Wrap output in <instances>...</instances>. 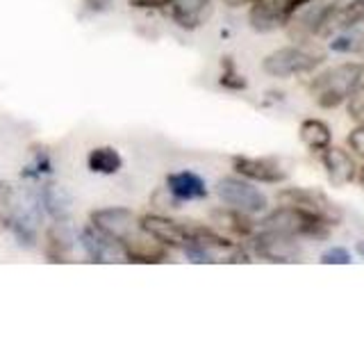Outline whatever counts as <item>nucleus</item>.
Instances as JSON below:
<instances>
[{"label": "nucleus", "instance_id": "nucleus-22", "mask_svg": "<svg viewBox=\"0 0 364 342\" xmlns=\"http://www.w3.org/2000/svg\"><path fill=\"white\" fill-rule=\"evenodd\" d=\"M360 19H364V0H350L346 5H339L333 11V16L328 19L318 37H333L341 28H346L353 21H360Z\"/></svg>", "mask_w": 364, "mask_h": 342}, {"label": "nucleus", "instance_id": "nucleus-11", "mask_svg": "<svg viewBox=\"0 0 364 342\" xmlns=\"http://www.w3.org/2000/svg\"><path fill=\"white\" fill-rule=\"evenodd\" d=\"M80 244H82L85 254L91 262H121L125 260L123 256V247L117 242V239L107 237L105 233H100L94 226H85L80 231Z\"/></svg>", "mask_w": 364, "mask_h": 342}, {"label": "nucleus", "instance_id": "nucleus-4", "mask_svg": "<svg viewBox=\"0 0 364 342\" xmlns=\"http://www.w3.org/2000/svg\"><path fill=\"white\" fill-rule=\"evenodd\" d=\"M323 62L321 53H314L305 46H284V48L273 51L262 62V71L271 78H291L312 73L314 68Z\"/></svg>", "mask_w": 364, "mask_h": 342}, {"label": "nucleus", "instance_id": "nucleus-30", "mask_svg": "<svg viewBox=\"0 0 364 342\" xmlns=\"http://www.w3.org/2000/svg\"><path fill=\"white\" fill-rule=\"evenodd\" d=\"M360 178H362V185H364V167L360 169Z\"/></svg>", "mask_w": 364, "mask_h": 342}, {"label": "nucleus", "instance_id": "nucleus-24", "mask_svg": "<svg viewBox=\"0 0 364 342\" xmlns=\"http://www.w3.org/2000/svg\"><path fill=\"white\" fill-rule=\"evenodd\" d=\"M321 262H323V265H348L350 254L346 249H341V247H333V249L323 251Z\"/></svg>", "mask_w": 364, "mask_h": 342}, {"label": "nucleus", "instance_id": "nucleus-15", "mask_svg": "<svg viewBox=\"0 0 364 342\" xmlns=\"http://www.w3.org/2000/svg\"><path fill=\"white\" fill-rule=\"evenodd\" d=\"M73 233L66 226V222L48 224V228H46V258L50 262H57V265L68 262L73 254Z\"/></svg>", "mask_w": 364, "mask_h": 342}, {"label": "nucleus", "instance_id": "nucleus-10", "mask_svg": "<svg viewBox=\"0 0 364 342\" xmlns=\"http://www.w3.org/2000/svg\"><path fill=\"white\" fill-rule=\"evenodd\" d=\"M232 169L237 176H242L250 182H267V185H278L287 174L284 169L273 162L271 157H248V155H235L232 157Z\"/></svg>", "mask_w": 364, "mask_h": 342}, {"label": "nucleus", "instance_id": "nucleus-2", "mask_svg": "<svg viewBox=\"0 0 364 342\" xmlns=\"http://www.w3.org/2000/svg\"><path fill=\"white\" fill-rule=\"evenodd\" d=\"M259 224H262V228L278 231V233L291 235V237L323 239L330 233V226L323 219H318V217L305 212L301 208H294V205H278L276 210L267 212V217Z\"/></svg>", "mask_w": 364, "mask_h": 342}, {"label": "nucleus", "instance_id": "nucleus-7", "mask_svg": "<svg viewBox=\"0 0 364 342\" xmlns=\"http://www.w3.org/2000/svg\"><path fill=\"white\" fill-rule=\"evenodd\" d=\"M89 224L98 228L100 233H105L107 237L117 239V242H125L132 235L141 233L139 228V217H136L130 208H98L89 214Z\"/></svg>", "mask_w": 364, "mask_h": 342}, {"label": "nucleus", "instance_id": "nucleus-29", "mask_svg": "<svg viewBox=\"0 0 364 342\" xmlns=\"http://www.w3.org/2000/svg\"><path fill=\"white\" fill-rule=\"evenodd\" d=\"M355 251H358V254L364 258V242H358V247H355Z\"/></svg>", "mask_w": 364, "mask_h": 342}, {"label": "nucleus", "instance_id": "nucleus-26", "mask_svg": "<svg viewBox=\"0 0 364 342\" xmlns=\"http://www.w3.org/2000/svg\"><path fill=\"white\" fill-rule=\"evenodd\" d=\"M128 3L134 9H162L168 7L171 0H128Z\"/></svg>", "mask_w": 364, "mask_h": 342}, {"label": "nucleus", "instance_id": "nucleus-17", "mask_svg": "<svg viewBox=\"0 0 364 342\" xmlns=\"http://www.w3.org/2000/svg\"><path fill=\"white\" fill-rule=\"evenodd\" d=\"M166 190L173 194L180 203L198 201L208 197V185H205V180L198 174H193V171H173V174H168Z\"/></svg>", "mask_w": 364, "mask_h": 342}, {"label": "nucleus", "instance_id": "nucleus-12", "mask_svg": "<svg viewBox=\"0 0 364 342\" xmlns=\"http://www.w3.org/2000/svg\"><path fill=\"white\" fill-rule=\"evenodd\" d=\"M123 247V256L128 262H134V265H159V262H166L171 256V249H166L164 244H159L157 239H153L151 235L144 237L136 233L130 239L121 242Z\"/></svg>", "mask_w": 364, "mask_h": 342}, {"label": "nucleus", "instance_id": "nucleus-9", "mask_svg": "<svg viewBox=\"0 0 364 342\" xmlns=\"http://www.w3.org/2000/svg\"><path fill=\"white\" fill-rule=\"evenodd\" d=\"M139 228H141V233L151 235L153 239H157V242L164 244L166 249L182 251V247L189 242L187 222H176V219H171V217L159 214V212L141 214Z\"/></svg>", "mask_w": 364, "mask_h": 342}, {"label": "nucleus", "instance_id": "nucleus-14", "mask_svg": "<svg viewBox=\"0 0 364 342\" xmlns=\"http://www.w3.org/2000/svg\"><path fill=\"white\" fill-rule=\"evenodd\" d=\"M171 19L178 28L193 32L208 21L212 11V0H171Z\"/></svg>", "mask_w": 364, "mask_h": 342}, {"label": "nucleus", "instance_id": "nucleus-1", "mask_svg": "<svg viewBox=\"0 0 364 342\" xmlns=\"http://www.w3.org/2000/svg\"><path fill=\"white\" fill-rule=\"evenodd\" d=\"M364 80V66L358 62H346L330 66L328 71L316 76L310 83V94L316 100V105L333 110L341 103H346Z\"/></svg>", "mask_w": 364, "mask_h": 342}, {"label": "nucleus", "instance_id": "nucleus-27", "mask_svg": "<svg viewBox=\"0 0 364 342\" xmlns=\"http://www.w3.org/2000/svg\"><path fill=\"white\" fill-rule=\"evenodd\" d=\"M85 5L91 11H107L109 5H112V0H85Z\"/></svg>", "mask_w": 364, "mask_h": 342}, {"label": "nucleus", "instance_id": "nucleus-8", "mask_svg": "<svg viewBox=\"0 0 364 342\" xmlns=\"http://www.w3.org/2000/svg\"><path fill=\"white\" fill-rule=\"evenodd\" d=\"M278 203L280 205H294V208H301L305 212H310L318 219H323L328 226H333L341 219V212L337 205L323 197L321 192L314 190H303V187H287L278 192Z\"/></svg>", "mask_w": 364, "mask_h": 342}, {"label": "nucleus", "instance_id": "nucleus-5", "mask_svg": "<svg viewBox=\"0 0 364 342\" xmlns=\"http://www.w3.org/2000/svg\"><path fill=\"white\" fill-rule=\"evenodd\" d=\"M216 197L223 201L228 208H235L239 212L246 214H259L269 208V199L267 194L257 190L253 182L242 178V176H225L216 182Z\"/></svg>", "mask_w": 364, "mask_h": 342}, {"label": "nucleus", "instance_id": "nucleus-16", "mask_svg": "<svg viewBox=\"0 0 364 342\" xmlns=\"http://www.w3.org/2000/svg\"><path fill=\"white\" fill-rule=\"evenodd\" d=\"M210 222L216 231H225L235 237H244L248 239L250 235L255 233V222L250 219V214L246 212H239L235 208H216L210 212Z\"/></svg>", "mask_w": 364, "mask_h": 342}, {"label": "nucleus", "instance_id": "nucleus-25", "mask_svg": "<svg viewBox=\"0 0 364 342\" xmlns=\"http://www.w3.org/2000/svg\"><path fill=\"white\" fill-rule=\"evenodd\" d=\"M348 144H350L353 151L364 157V123H360L358 128L348 135Z\"/></svg>", "mask_w": 364, "mask_h": 342}, {"label": "nucleus", "instance_id": "nucleus-3", "mask_svg": "<svg viewBox=\"0 0 364 342\" xmlns=\"http://www.w3.org/2000/svg\"><path fill=\"white\" fill-rule=\"evenodd\" d=\"M341 5V0H301V5L291 11L287 19V32L294 41H307L318 37L333 16V11Z\"/></svg>", "mask_w": 364, "mask_h": 342}, {"label": "nucleus", "instance_id": "nucleus-23", "mask_svg": "<svg viewBox=\"0 0 364 342\" xmlns=\"http://www.w3.org/2000/svg\"><path fill=\"white\" fill-rule=\"evenodd\" d=\"M219 83L225 87V89H232V91H242L246 89V80L235 71V64L230 62V57H225L223 62V73H221V80Z\"/></svg>", "mask_w": 364, "mask_h": 342}, {"label": "nucleus", "instance_id": "nucleus-13", "mask_svg": "<svg viewBox=\"0 0 364 342\" xmlns=\"http://www.w3.org/2000/svg\"><path fill=\"white\" fill-rule=\"evenodd\" d=\"M323 169H326L328 182L333 187H344L358 176L355 160L348 155V151H344V148H339V146H328L323 151Z\"/></svg>", "mask_w": 364, "mask_h": 342}, {"label": "nucleus", "instance_id": "nucleus-21", "mask_svg": "<svg viewBox=\"0 0 364 342\" xmlns=\"http://www.w3.org/2000/svg\"><path fill=\"white\" fill-rule=\"evenodd\" d=\"M87 167L89 171H94V174L114 176L117 171H121L123 157L114 146H96V148H91L87 155Z\"/></svg>", "mask_w": 364, "mask_h": 342}, {"label": "nucleus", "instance_id": "nucleus-6", "mask_svg": "<svg viewBox=\"0 0 364 342\" xmlns=\"http://www.w3.org/2000/svg\"><path fill=\"white\" fill-rule=\"evenodd\" d=\"M248 247L257 258H264L269 262H296L303 251L299 237L269 231V228H262V231H255L250 235Z\"/></svg>", "mask_w": 364, "mask_h": 342}, {"label": "nucleus", "instance_id": "nucleus-19", "mask_svg": "<svg viewBox=\"0 0 364 342\" xmlns=\"http://www.w3.org/2000/svg\"><path fill=\"white\" fill-rule=\"evenodd\" d=\"M328 48L339 55H362L364 53V19L353 21L350 26L341 28L328 41Z\"/></svg>", "mask_w": 364, "mask_h": 342}, {"label": "nucleus", "instance_id": "nucleus-20", "mask_svg": "<svg viewBox=\"0 0 364 342\" xmlns=\"http://www.w3.org/2000/svg\"><path fill=\"white\" fill-rule=\"evenodd\" d=\"M299 137L310 151L323 153L330 146V142H333V130H330V125L321 119H305L299 128Z\"/></svg>", "mask_w": 364, "mask_h": 342}, {"label": "nucleus", "instance_id": "nucleus-28", "mask_svg": "<svg viewBox=\"0 0 364 342\" xmlns=\"http://www.w3.org/2000/svg\"><path fill=\"white\" fill-rule=\"evenodd\" d=\"M225 5H230V7H242V5H250V3H255V0H223Z\"/></svg>", "mask_w": 364, "mask_h": 342}, {"label": "nucleus", "instance_id": "nucleus-18", "mask_svg": "<svg viewBox=\"0 0 364 342\" xmlns=\"http://www.w3.org/2000/svg\"><path fill=\"white\" fill-rule=\"evenodd\" d=\"M71 194L57 182H46L39 192V205L41 210L50 217L53 222H66L71 214Z\"/></svg>", "mask_w": 364, "mask_h": 342}]
</instances>
